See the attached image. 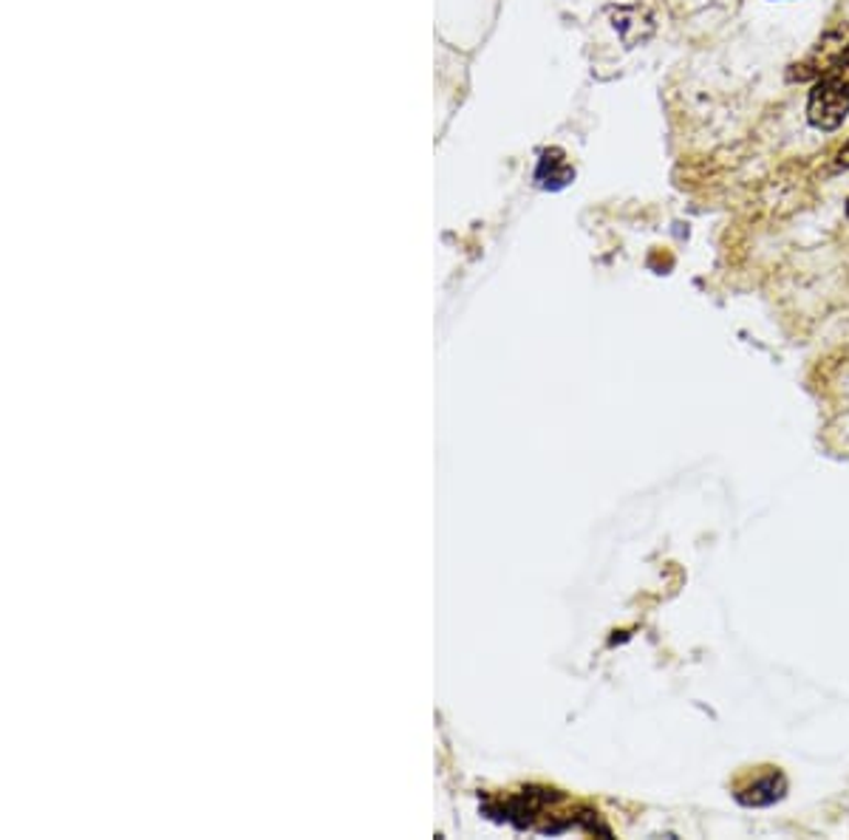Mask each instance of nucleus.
<instances>
[{
	"mask_svg": "<svg viewBox=\"0 0 849 840\" xmlns=\"http://www.w3.org/2000/svg\"><path fill=\"white\" fill-rule=\"evenodd\" d=\"M784 795H787V778H784L782 770L764 767L759 770L753 778L739 784L734 798H737L742 807L762 809V807H773V804H779Z\"/></svg>",
	"mask_w": 849,
	"mask_h": 840,
	"instance_id": "obj_2",
	"label": "nucleus"
},
{
	"mask_svg": "<svg viewBox=\"0 0 849 840\" xmlns=\"http://www.w3.org/2000/svg\"><path fill=\"white\" fill-rule=\"evenodd\" d=\"M836 167H838V170H847V167H849V142L841 147V151H838Z\"/></svg>",
	"mask_w": 849,
	"mask_h": 840,
	"instance_id": "obj_4",
	"label": "nucleus"
},
{
	"mask_svg": "<svg viewBox=\"0 0 849 840\" xmlns=\"http://www.w3.org/2000/svg\"><path fill=\"white\" fill-rule=\"evenodd\" d=\"M849 117V41L838 57L813 82L807 120L818 131H836Z\"/></svg>",
	"mask_w": 849,
	"mask_h": 840,
	"instance_id": "obj_1",
	"label": "nucleus"
},
{
	"mask_svg": "<svg viewBox=\"0 0 849 840\" xmlns=\"http://www.w3.org/2000/svg\"><path fill=\"white\" fill-rule=\"evenodd\" d=\"M572 167L570 162H566V156L561 151H544L541 153V159H538V170H536V181L541 187H552V190H558V187H564L572 181Z\"/></svg>",
	"mask_w": 849,
	"mask_h": 840,
	"instance_id": "obj_3",
	"label": "nucleus"
}]
</instances>
